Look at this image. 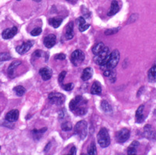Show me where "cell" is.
<instances>
[{
  "label": "cell",
  "mask_w": 156,
  "mask_h": 155,
  "mask_svg": "<svg viewBox=\"0 0 156 155\" xmlns=\"http://www.w3.org/2000/svg\"><path fill=\"white\" fill-rule=\"evenodd\" d=\"M119 59H120L119 52L117 49H116L110 53L105 65L101 66L102 70H113L119 63Z\"/></svg>",
  "instance_id": "obj_1"
},
{
  "label": "cell",
  "mask_w": 156,
  "mask_h": 155,
  "mask_svg": "<svg viewBox=\"0 0 156 155\" xmlns=\"http://www.w3.org/2000/svg\"><path fill=\"white\" fill-rule=\"evenodd\" d=\"M97 139L99 146L102 148H105L110 144V136L105 128H102L100 129V131L98 133Z\"/></svg>",
  "instance_id": "obj_2"
},
{
  "label": "cell",
  "mask_w": 156,
  "mask_h": 155,
  "mask_svg": "<svg viewBox=\"0 0 156 155\" xmlns=\"http://www.w3.org/2000/svg\"><path fill=\"white\" fill-rule=\"evenodd\" d=\"M74 133L80 140H84L87 135V122L84 120L78 122L74 126Z\"/></svg>",
  "instance_id": "obj_3"
},
{
  "label": "cell",
  "mask_w": 156,
  "mask_h": 155,
  "mask_svg": "<svg viewBox=\"0 0 156 155\" xmlns=\"http://www.w3.org/2000/svg\"><path fill=\"white\" fill-rule=\"evenodd\" d=\"M109 55H110L109 49L107 47H105L104 49L99 54H98V55H96L95 56L94 62L96 64H98V65H99L100 66H103L106 63L107 60H108V57H109Z\"/></svg>",
  "instance_id": "obj_4"
},
{
  "label": "cell",
  "mask_w": 156,
  "mask_h": 155,
  "mask_svg": "<svg viewBox=\"0 0 156 155\" xmlns=\"http://www.w3.org/2000/svg\"><path fill=\"white\" fill-rule=\"evenodd\" d=\"M48 100L52 105H62L65 102L66 97L64 94L58 92H52L48 94Z\"/></svg>",
  "instance_id": "obj_5"
},
{
  "label": "cell",
  "mask_w": 156,
  "mask_h": 155,
  "mask_svg": "<svg viewBox=\"0 0 156 155\" xmlns=\"http://www.w3.org/2000/svg\"><path fill=\"white\" fill-rule=\"evenodd\" d=\"M84 53L81 50H79V49L74 51V52L71 54V56H70L71 62L75 66H78L81 65L83 62H84Z\"/></svg>",
  "instance_id": "obj_6"
},
{
  "label": "cell",
  "mask_w": 156,
  "mask_h": 155,
  "mask_svg": "<svg viewBox=\"0 0 156 155\" xmlns=\"http://www.w3.org/2000/svg\"><path fill=\"white\" fill-rule=\"evenodd\" d=\"M130 135V132L128 129L124 128V129H120L116 134V141L118 143L123 144V143L126 142V140L129 139Z\"/></svg>",
  "instance_id": "obj_7"
},
{
  "label": "cell",
  "mask_w": 156,
  "mask_h": 155,
  "mask_svg": "<svg viewBox=\"0 0 156 155\" xmlns=\"http://www.w3.org/2000/svg\"><path fill=\"white\" fill-rule=\"evenodd\" d=\"M74 111L77 116H84V115H85L87 111V100L85 99H83L80 102V104L77 106Z\"/></svg>",
  "instance_id": "obj_8"
},
{
  "label": "cell",
  "mask_w": 156,
  "mask_h": 155,
  "mask_svg": "<svg viewBox=\"0 0 156 155\" xmlns=\"http://www.w3.org/2000/svg\"><path fill=\"white\" fill-rule=\"evenodd\" d=\"M33 46V42L31 41H27V42H24L21 45L17 46L16 48V50L19 53L20 55H24L26 52H27L30 49V48Z\"/></svg>",
  "instance_id": "obj_9"
},
{
  "label": "cell",
  "mask_w": 156,
  "mask_h": 155,
  "mask_svg": "<svg viewBox=\"0 0 156 155\" xmlns=\"http://www.w3.org/2000/svg\"><path fill=\"white\" fill-rule=\"evenodd\" d=\"M17 33V27H13L12 28H7L2 31V37L3 39H11Z\"/></svg>",
  "instance_id": "obj_10"
},
{
  "label": "cell",
  "mask_w": 156,
  "mask_h": 155,
  "mask_svg": "<svg viewBox=\"0 0 156 155\" xmlns=\"http://www.w3.org/2000/svg\"><path fill=\"white\" fill-rule=\"evenodd\" d=\"M56 43V36L53 34H50L44 39V45L47 48H51Z\"/></svg>",
  "instance_id": "obj_11"
},
{
  "label": "cell",
  "mask_w": 156,
  "mask_h": 155,
  "mask_svg": "<svg viewBox=\"0 0 156 155\" xmlns=\"http://www.w3.org/2000/svg\"><path fill=\"white\" fill-rule=\"evenodd\" d=\"M19 118V111L17 109H13L9 111L6 116V120L9 122H14Z\"/></svg>",
  "instance_id": "obj_12"
},
{
  "label": "cell",
  "mask_w": 156,
  "mask_h": 155,
  "mask_svg": "<svg viewBox=\"0 0 156 155\" xmlns=\"http://www.w3.org/2000/svg\"><path fill=\"white\" fill-rule=\"evenodd\" d=\"M39 74L44 80H48L52 77V71L49 67H44L39 70Z\"/></svg>",
  "instance_id": "obj_13"
},
{
  "label": "cell",
  "mask_w": 156,
  "mask_h": 155,
  "mask_svg": "<svg viewBox=\"0 0 156 155\" xmlns=\"http://www.w3.org/2000/svg\"><path fill=\"white\" fill-rule=\"evenodd\" d=\"M74 24L70 22L67 24L65 29V38L66 40H71L74 37Z\"/></svg>",
  "instance_id": "obj_14"
},
{
  "label": "cell",
  "mask_w": 156,
  "mask_h": 155,
  "mask_svg": "<svg viewBox=\"0 0 156 155\" xmlns=\"http://www.w3.org/2000/svg\"><path fill=\"white\" fill-rule=\"evenodd\" d=\"M144 136L146 138L150 139V140H152V139L155 137L154 129H153L151 125L147 124L144 126Z\"/></svg>",
  "instance_id": "obj_15"
},
{
  "label": "cell",
  "mask_w": 156,
  "mask_h": 155,
  "mask_svg": "<svg viewBox=\"0 0 156 155\" xmlns=\"http://www.w3.org/2000/svg\"><path fill=\"white\" fill-rule=\"evenodd\" d=\"M21 64L20 61H15L13 62L12 63L9 65V68H8V75L10 78H13L15 77V70L16 68H17L18 66H20Z\"/></svg>",
  "instance_id": "obj_16"
},
{
  "label": "cell",
  "mask_w": 156,
  "mask_h": 155,
  "mask_svg": "<svg viewBox=\"0 0 156 155\" xmlns=\"http://www.w3.org/2000/svg\"><path fill=\"white\" fill-rule=\"evenodd\" d=\"M91 93L95 95H100L102 94V85L99 82H98V81L94 82V83L91 86Z\"/></svg>",
  "instance_id": "obj_17"
},
{
  "label": "cell",
  "mask_w": 156,
  "mask_h": 155,
  "mask_svg": "<svg viewBox=\"0 0 156 155\" xmlns=\"http://www.w3.org/2000/svg\"><path fill=\"white\" fill-rule=\"evenodd\" d=\"M144 105H141V106H139V108H137V110L136 111V114H135V116H136V122H138V123H141L144 121Z\"/></svg>",
  "instance_id": "obj_18"
},
{
  "label": "cell",
  "mask_w": 156,
  "mask_h": 155,
  "mask_svg": "<svg viewBox=\"0 0 156 155\" xmlns=\"http://www.w3.org/2000/svg\"><path fill=\"white\" fill-rule=\"evenodd\" d=\"M83 99L84 98H83L82 96H77L75 97L74 99H72V100H70V102H69V110L72 111H74V110H75V108H77V106L80 104V102L83 100Z\"/></svg>",
  "instance_id": "obj_19"
},
{
  "label": "cell",
  "mask_w": 156,
  "mask_h": 155,
  "mask_svg": "<svg viewBox=\"0 0 156 155\" xmlns=\"http://www.w3.org/2000/svg\"><path fill=\"white\" fill-rule=\"evenodd\" d=\"M92 75H93V70H92V68L87 67L83 71L82 75H81V79L84 81H87L92 77Z\"/></svg>",
  "instance_id": "obj_20"
},
{
  "label": "cell",
  "mask_w": 156,
  "mask_h": 155,
  "mask_svg": "<svg viewBox=\"0 0 156 155\" xmlns=\"http://www.w3.org/2000/svg\"><path fill=\"white\" fill-rule=\"evenodd\" d=\"M119 11V4H118V2H117L116 0H113V2H112V3H111L110 10L108 11V16L112 17V16L116 14Z\"/></svg>",
  "instance_id": "obj_21"
},
{
  "label": "cell",
  "mask_w": 156,
  "mask_h": 155,
  "mask_svg": "<svg viewBox=\"0 0 156 155\" xmlns=\"http://www.w3.org/2000/svg\"><path fill=\"white\" fill-rule=\"evenodd\" d=\"M101 108H102V110L104 111L105 113L106 114H112L113 113V108H112V106L110 105V104L106 101V100H103L101 102Z\"/></svg>",
  "instance_id": "obj_22"
},
{
  "label": "cell",
  "mask_w": 156,
  "mask_h": 155,
  "mask_svg": "<svg viewBox=\"0 0 156 155\" xmlns=\"http://www.w3.org/2000/svg\"><path fill=\"white\" fill-rule=\"evenodd\" d=\"M63 22V18L61 17H54L51 18L48 20V23L52 27H53L54 28H58V27L60 26L61 24Z\"/></svg>",
  "instance_id": "obj_23"
},
{
  "label": "cell",
  "mask_w": 156,
  "mask_h": 155,
  "mask_svg": "<svg viewBox=\"0 0 156 155\" xmlns=\"http://www.w3.org/2000/svg\"><path fill=\"white\" fill-rule=\"evenodd\" d=\"M147 77L149 82H155L156 81V66H152L148 71L147 73Z\"/></svg>",
  "instance_id": "obj_24"
},
{
  "label": "cell",
  "mask_w": 156,
  "mask_h": 155,
  "mask_svg": "<svg viewBox=\"0 0 156 155\" xmlns=\"http://www.w3.org/2000/svg\"><path fill=\"white\" fill-rule=\"evenodd\" d=\"M105 47V46L104 43H102V42L97 43V44H95L93 46V48H92V52H93L94 55H98V54H99V53L104 49Z\"/></svg>",
  "instance_id": "obj_25"
},
{
  "label": "cell",
  "mask_w": 156,
  "mask_h": 155,
  "mask_svg": "<svg viewBox=\"0 0 156 155\" xmlns=\"http://www.w3.org/2000/svg\"><path fill=\"white\" fill-rule=\"evenodd\" d=\"M139 146L138 141H133L132 144H130V146L127 149V154H136V148Z\"/></svg>",
  "instance_id": "obj_26"
},
{
  "label": "cell",
  "mask_w": 156,
  "mask_h": 155,
  "mask_svg": "<svg viewBox=\"0 0 156 155\" xmlns=\"http://www.w3.org/2000/svg\"><path fill=\"white\" fill-rule=\"evenodd\" d=\"M13 90L16 93V94L19 97L23 96L25 94V92H26V90L23 86H17V87L13 88Z\"/></svg>",
  "instance_id": "obj_27"
},
{
  "label": "cell",
  "mask_w": 156,
  "mask_h": 155,
  "mask_svg": "<svg viewBox=\"0 0 156 155\" xmlns=\"http://www.w3.org/2000/svg\"><path fill=\"white\" fill-rule=\"evenodd\" d=\"M87 154L89 155H96L97 154V149H96L95 143L92 142L89 146L87 150Z\"/></svg>",
  "instance_id": "obj_28"
},
{
  "label": "cell",
  "mask_w": 156,
  "mask_h": 155,
  "mask_svg": "<svg viewBox=\"0 0 156 155\" xmlns=\"http://www.w3.org/2000/svg\"><path fill=\"white\" fill-rule=\"evenodd\" d=\"M46 131H47V128H43L41 129H34L33 130V134H34V138L38 137L39 139L40 138V135L44 133Z\"/></svg>",
  "instance_id": "obj_29"
},
{
  "label": "cell",
  "mask_w": 156,
  "mask_h": 155,
  "mask_svg": "<svg viewBox=\"0 0 156 155\" xmlns=\"http://www.w3.org/2000/svg\"><path fill=\"white\" fill-rule=\"evenodd\" d=\"M61 128H62V129H63V131H70V130H72V129H73V126H72L71 122H66L62 124Z\"/></svg>",
  "instance_id": "obj_30"
},
{
  "label": "cell",
  "mask_w": 156,
  "mask_h": 155,
  "mask_svg": "<svg viewBox=\"0 0 156 155\" xmlns=\"http://www.w3.org/2000/svg\"><path fill=\"white\" fill-rule=\"evenodd\" d=\"M11 59V56L8 52L0 53V62L8 61Z\"/></svg>",
  "instance_id": "obj_31"
},
{
  "label": "cell",
  "mask_w": 156,
  "mask_h": 155,
  "mask_svg": "<svg viewBox=\"0 0 156 155\" xmlns=\"http://www.w3.org/2000/svg\"><path fill=\"white\" fill-rule=\"evenodd\" d=\"M119 30V27H116V28H112V29H108L105 31V35H113L116 34Z\"/></svg>",
  "instance_id": "obj_32"
},
{
  "label": "cell",
  "mask_w": 156,
  "mask_h": 155,
  "mask_svg": "<svg viewBox=\"0 0 156 155\" xmlns=\"http://www.w3.org/2000/svg\"><path fill=\"white\" fill-rule=\"evenodd\" d=\"M66 71H63V72H60V74L58 76V83H59L61 86L63 85V80H64V78L66 77Z\"/></svg>",
  "instance_id": "obj_33"
},
{
  "label": "cell",
  "mask_w": 156,
  "mask_h": 155,
  "mask_svg": "<svg viewBox=\"0 0 156 155\" xmlns=\"http://www.w3.org/2000/svg\"><path fill=\"white\" fill-rule=\"evenodd\" d=\"M41 32H42V30H41V27H37V28L32 30V31L30 32V34L32 36H38V35L41 34Z\"/></svg>",
  "instance_id": "obj_34"
},
{
  "label": "cell",
  "mask_w": 156,
  "mask_h": 155,
  "mask_svg": "<svg viewBox=\"0 0 156 155\" xmlns=\"http://www.w3.org/2000/svg\"><path fill=\"white\" fill-rule=\"evenodd\" d=\"M62 88L65 90H66V91H69V90H71L74 88V83H67V84H65V85H62Z\"/></svg>",
  "instance_id": "obj_35"
},
{
  "label": "cell",
  "mask_w": 156,
  "mask_h": 155,
  "mask_svg": "<svg viewBox=\"0 0 156 155\" xmlns=\"http://www.w3.org/2000/svg\"><path fill=\"white\" fill-rule=\"evenodd\" d=\"M90 27V25L88 24H84L82 25H79V31L80 32H84V31H87V29Z\"/></svg>",
  "instance_id": "obj_36"
},
{
  "label": "cell",
  "mask_w": 156,
  "mask_h": 155,
  "mask_svg": "<svg viewBox=\"0 0 156 155\" xmlns=\"http://www.w3.org/2000/svg\"><path fill=\"white\" fill-rule=\"evenodd\" d=\"M55 59H57V60H64V59H66V55L65 54H63V53L57 54V55L55 56Z\"/></svg>",
  "instance_id": "obj_37"
},
{
  "label": "cell",
  "mask_w": 156,
  "mask_h": 155,
  "mask_svg": "<svg viewBox=\"0 0 156 155\" xmlns=\"http://www.w3.org/2000/svg\"><path fill=\"white\" fill-rule=\"evenodd\" d=\"M33 58H40V57H41V50H36L35 52L33 53L32 55Z\"/></svg>",
  "instance_id": "obj_38"
},
{
  "label": "cell",
  "mask_w": 156,
  "mask_h": 155,
  "mask_svg": "<svg viewBox=\"0 0 156 155\" xmlns=\"http://www.w3.org/2000/svg\"><path fill=\"white\" fill-rule=\"evenodd\" d=\"M78 22H79V25H82V24H86V20L83 17H78Z\"/></svg>",
  "instance_id": "obj_39"
},
{
  "label": "cell",
  "mask_w": 156,
  "mask_h": 155,
  "mask_svg": "<svg viewBox=\"0 0 156 155\" xmlns=\"http://www.w3.org/2000/svg\"><path fill=\"white\" fill-rule=\"evenodd\" d=\"M76 147L75 146H73L71 148V150H70V151H69V154H76Z\"/></svg>",
  "instance_id": "obj_40"
},
{
  "label": "cell",
  "mask_w": 156,
  "mask_h": 155,
  "mask_svg": "<svg viewBox=\"0 0 156 155\" xmlns=\"http://www.w3.org/2000/svg\"><path fill=\"white\" fill-rule=\"evenodd\" d=\"M59 116V118H60V119H62V118H63V116H64V112H63V111H60V116Z\"/></svg>",
  "instance_id": "obj_41"
},
{
  "label": "cell",
  "mask_w": 156,
  "mask_h": 155,
  "mask_svg": "<svg viewBox=\"0 0 156 155\" xmlns=\"http://www.w3.org/2000/svg\"><path fill=\"white\" fill-rule=\"evenodd\" d=\"M66 1H67V2H70V3H73V4H74V3H76L77 0H66Z\"/></svg>",
  "instance_id": "obj_42"
},
{
  "label": "cell",
  "mask_w": 156,
  "mask_h": 155,
  "mask_svg": "<svg viewBox=\"0 0 156 155\" xmlns=\"http://www.w3.org/2000/svg\"><path fill=\"white\" fill-rule=\"evenodd\" d=\"M34 1H35V2H41V0H34Z\"/></svg>",
  "instance_id": "obj_43"
},
{
  "label": "cell",
  "mask_w": 156,
  "mask_h": 155,
  "mask_svg": "<svg viewBox=\"0 0 156 155\" xmlns=\"http://www.w3.org/2000/svg\"><path fill=\"white\" fill-rule=\"evenodd\" d=\"M154 115L155 116H156V108L155 109V111H154Z\"/></svg>",
  "instance_id": "obj_44"
},
{
  "label": "cell",
  "mask_w": 156,
  "mask_h": 155,
  "mask_svg": "<svg viewBox=\"0 0 156 155\" xmlns=\"http://www.w3.org/2000/svg\"><path fill=\"white\" fill-rule=\"evenodd\" d=\"M17 1H20V0H17Z\"/></svg>",
  "instance_id": "obj_45"
}]
</instances>
